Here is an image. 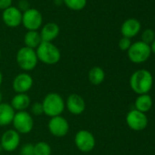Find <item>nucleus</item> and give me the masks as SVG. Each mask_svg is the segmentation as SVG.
I'll return each instance as SVG.
<instances>
[{
	"instance_id": "1",
	"label": "nucleus",
	"mask_w": 155,
	"mask_h": 155,
	"mask_svg": "<svg viewBox=\"0 0 155 155\" xmlns=\"http://www.w3.org/2000/svg\"><path fill=\"white\" fill-rule=\"evenodd\" d=\"M153 85V77L147 69L136 70L130 79L131 90L138 95L148 94Z\"/></svg>"
},
{
	"instance_id": "2",
	"label": "nucleus",
	"mask_w": 155,
	"mask_h": 155,
	"mask_svg": "<svg viewBox=\"0 0 155 155\" xmlns=\"http://www.w3.org/2000/svg\"><path fill=\"white\" fill-rule=\"evenodd\" d=\"M38 59L47 65L57 64L61 58L60 50L52 42H41L36 50Z\"/></svg>"
},
{
	"instance_id": "3",
	"label": "nucleus",
	"mask_w": 155,
	"mask_h": 155,
	"mask_svg": "<svg viewBox=\"0 0 155 155\" xmlns=\"http://www.w3.org/2000/svg\"><path fill=\"white\" fill-rule=\"evenodd\" d=\"M41 103L43 106V113L50 118L60 116L65 109L63 98L56 92L47 94Z\"/></svg>"
},
{
	"instance_id": "4",
	"label": "nucleus",
	"mask_w": 155,
	"mask_h": 155,
	"mask_svg": "<svg viewBox=\"0 0 155 155\" xmlns=\"http://www.w3.org/2000/svg\"><path fill=\"white\" fill-rule=\"evenodd\" d=\"M127 52L129 59L135 64H140L147 61L151 54L150 45L142 41L132 43Z\"/></svg>"
},
{
	"instance_id": "5",
	"label": "nucleus",
	"mask_w": 155,
	"mask_h": 155,
	"mask_svg": "<svg viewBox=\"0 0 155 155\" xmlns=\"http://www.w3.org/2000/svg\"><path fill=\"white\" fill-rule=\"evenodd\" d=\"M16 59L19 68L26 71L34 69L37 67L38 61L36 50L28 47H23L19 48L17 53Z\"/></svg>"
},
{
	"instance_id": "6",
	"label": "nucleus",
	"mask_w": 155,
	"mask_h": 155,
	"mask_svg": "<svg viewBox=\"0 0 155 155\" xmlns=\"http://www.w3.org/2000/svg\"><path fill=\"white\" fill-rule=\"evenodd\" d=\"M12 123L15 128V130L22 134L29 133L34 126V120L31 115L26 110L16 112Z\"/></svg>"
},
{
	"instance_id": "7",
	"label": "nucleus",
	"mask_w": 155,
	"mask_h": 155,
	"mask_svg": "<svg viewBox=\"0 0 155 155\" xmlns=\"http://www.w3.org/2000/svg\"><path fill=\"white\" fill-rule=\"evenodd\" d=\"M42 15L36 8H29L22 14L21 24H23L28 31H38V29L42 26Z\"/></svg>"
},
{
	"instance_id": "8",
	"label": "nucleus",
	"mask_w": 155,
	"mask_h": 155,
	"mask_svg": "<svg viewBox=\"0 0 155 155\" xmlns=\"http://www.w3.org/2000/svg\"><path fill=\"white\" fill-rule=\"evenodd\" d=\"M75 144L77 148L82 152H89L92 150L96 144V140L93 134L87 130H79L75 135Z\"/></svg>"
},
{
	"instance_id": "9",
	"label": "nucleus",
	"mask_w": 155,
	"mask_h": 155,
	"mask_svg": "<svg viewBox=\"0 0 155 155\" xmlns=\"http://www.w3.org/2000/svg\"><path fill=\"white\" fill-rule=\"evenodd\" d=\"M126 123L132 130L140 131L147 127L148 118L146 113L140 112L137 110H131L126 116Z\"/></svg>"
},
{
	"instance_id": "10",
	"label": "nucleus",
	"mask_w": 155,
	"mask_h": 155,
	"mask_svg": "<svg viewBox=\"0 0 155 155\" xmlns=\"http://www.w3.org/2000/svg\"><path fill=\"white\" fill-rule=\"evenodd\" d=\"M68 122L62 116L53 117L48 121V130L55 137H64L68 134Z\"/></svg>"
},
{
	"instance_id": "11",
	"label": "nucleus",
	"mask_w": 155,
	"mask_h": 155,
	"mask_svg": "<svg viewBox=\"0 0 155 155\" xmlns=\"http://www.w3.org/2000/svg\"><path fill=\"white\" fill-rule=\"evenodd\" d=\"M20 143L19 133L15 130H8L1 136V145L2 149L6 151L15 150Z\"/></svg>"
},
{
	"instance_id": "12",
	"label": "nucleus",
	"mask_w": 155,
	"mask_h": 155,
	"mask_svg": "<svg viewBox=\"0 0 155 155\" xmlns=\"http://www.w3.org/2000/svg\"><path fill=\"white\" fill-rule=\"evenodd\" d=\"M22 12L16 7L11 6L10 8L3 10L2 19L4 23L9 28H17L22 23Z\"/></svg>"
},
{
	"instance_id": "13",
	"label": "nucleus",
	"mask_w": 155,
	"mask_h": 155,
	"mask_svg": "<svg viewBox=\"0 0 155 155\" xmlns=\"http://www.w3.org/2000/svg\"><path fill=\"white\" fill-rule=\"evenodd\" d=\"M33 86V79L28 73H20L13 81L12 87L17 93H27Z\"/></svg>"
},
{
	"instance_id": "14",
	"label": "nucleus",
	"mask_w": 155,
	"mask_h": 155,
	"mask_svg": "<svg viewBox=\"0 0 155 155\" xmlns=\"http://www.w3.org/2000/svg\"><path fill=\"white\" fill-rule=\"evenodd\" d=\"M66 106L68 110L74 115H80L81 114L86 108L85 101L81 96L79 94H70L66 102Z\"/></svg>"
},
{
	"instance_id": "15",
	"label": "nucleus",
	"mask_w": 155,
	"mask_h": 155,
	"mask_svg": "<svg viewBox=\"0 0 155 155\" xmlns=\"http://www.w3.org/2000/svg\"><path fill=\"white\" fill-rule=\"evenodd\" d=\"M140 28H141V25L138 19L129 18V19H126L122 23L120 27V33L122 37L131 38L139 34V32L140 31Z\"/></svg>"
},
{
	"instance_id": "16",
	"label": "nucleus",
	"mask_w": 155,
	"mask_h": 155,
	"mask_svg": "<svg viewBox=\"0 0 155 155\" xmlns=\"http://www.w3.org/2000/svg\"><path fill=\"white\" fill-rule=\"evenodd\" d=\"M59 27L58 24L54 22L47 23L45 26L42 27L40 31V37L41 40L43 42H52L59 34Z\"/></svg>"
},
{
	"instance_id": "17",
	"label": "nucleus",
	"mask_w": 155,
	"mask_h": 155,
	"mask_svg": "<svg viewBox=\"0 0 155 155\" xmlns=\"http://www.w3.org/2000/svg\"><path fill=\"white\" fill-rule=\"evenodd\" d=\"M16 111L8 103H0V126H7L12 123Z\"/></svg>"
},
{
	"instance_id": "18",
	"label": "nucleus",
	"mask_w": 155,
	"mask_h": 155,
	"mask_svg": "<svg viewBox=\"0 0 155 155\" xmlns=\"http://www.w3.org/2000/svg\"><path fill=\"white\" fill-rule=\"evenodd\" d=\"M30 98L27 93H18L11 101V106L14 110L23 111L30 106Z\"/></svg>"
},
{
	"instance_id": "19",
	"label": "nucleus",
	"mask_w": 155,
	"mask_h": 155,
	"mask_svg": "<svg viewBox=\"0 0 155 155\" xmlns=\"http://www.w3.org/2000/svg\"><path fill=\"white\" fill-rule=\"evenodd\" d=\"M152 107V99L149 94L139 95L135 101V110L146 113Z\"/></svg>"
},
{
	"instance_id": "20",
	"label": "nucleus",
	"mask_w": 155,
	"mask_h": 155,
	"mask_svg": "<svg viewBox=\"0 0 155 155\" xmlns=\"http://www.w3.org/2000/svg\"><path fill=\"white\" fill-rule=\"evenodd\" d=\"M42 42L41 40V37L39 32L38 31H28L24 37V43H25V47L30 48H37L40 43Z\"/></svg>"
},
{
	"instance_id": "21",
	"label": "nucleus",
	"mask_w": 155,
	"mask_h": 155,
	"mask_svg": "<svg viewBox=\"0 0 155 155\" xmlns=\"http://www.w3.org/2000/svg\"><path fill=\"white\" fill-rule=\"evenodd\" d=\"M89 81L93 85H100L104 81L105 72L101 67H93L89 71Z\"/></svg>"
},
{
	"instance_id": "22",
	"label": "nucleus",
	"mask_w": 155,
	"mask_h": 155,
	"mask_svg": "<svg viewBox=\"0 0 155 155\" xmlns=\"http://www.w3.org/2000/svg\"><path fill=\"white\" fill-rule=\"evenodd\" d=\"M64 5L74 11H80L82 10L86 5H87V0H63Z\"/></svg>"
},
{
	"instance_id": "23",
	"label": "nucleus",
	"mask_w": 155,
	"mask_h": 155,
	"mask_svg": "<svg viewBox=\"0 0 155 155\" xmlns=\"http://www.w3.org/2000/svg\"><path fill=\"white\" fill-rule=\"evenodd\" d=\"M35 155H51V147L45 141H38L34 145Z\"/></svg>"
},
{
	"instance_id": "24",
	"label": "nucleus",
	"mask_w": 155,
	"mask_h": 155,
	"mask_svg": "<svg viewBox=\"0 0 155 155\" xmlns=\"http://www.w3.org/2000/svg\"><path fill=\"white\" fill-rule=\"evenodd\" d=\"M155 39V32L150 29V28H147L145 29L142 34H141V40L142 42L148 44V45H150Z\"/></svg>"
},
{
	"instance_id": "25",
	"label": "nucleus",
	"mask_w": 155,
	"mask_h": 155,
	"mask_svg": "<svg viewBox=\"0 0 155 155\" xmlns=\"http://www.w3.org/2000/svg\"><path fill=\"white\" fill-rule=\"evenodd\" d=\"M131 44L132 43L130 41V38L122 37L120 39V41H119V48L122 51H128V49L130 48V47L131 46Z\"/></svg>"
},
{
	"instance_id": "26",
	"label": "nucleus",
	"mask_w": 155,
	"mask_h": 155,
	"mask_svg": "<svg viewBox=\"0 0 155 155\" xmlns=\"http://www.w3.org/2000/svg\"><path fill=\"white\" fill-rule=\"evenodd\" d=\"M20 155H35L34 154V145L31 143L24 144L20 150Z\"/></svg>"
},
{
	"instance_id": "27",
	"label": "nucleus",
	"mask_w": 155,
	"mask_h": 155,
	"mask_svg": "<svg viewBox=\"0 0 155 155\" xmlns=\"http://www.w3.org/2000/svg\"><path fill=\"white\" fill-rule=\"evenodd\" d=\"M31 110L35 115H40L43 113V106L41 102H36L32 105Z\"/></svg>"
},
{
	"instance_id": "28",
	"label": "nucleus",
	"mask_w": 155,
	"mask_h": 155,
	"mask_svg": "<svg viewBox=\"0 0 155 155\" xmlns=\"http://www.w3.org/2000/svg\"><path fill=\"white\" fill-rule=\"evenodd\" d=\"M22 13L25 12L26 10L29 9V3L28 2V0H20L18 3V8Z\"/></svg>"
},
{
	"instance_id": "29",
	"label": "nucleus",
	"mask_w": 155,
	"mask_h": 155,
	"mask_svg": "<svg viewBox=\"0 0 155 155\" xmlns=\"http://www.w3.org/2000/svg\"><path fill=\"white\" fill-rule=\"evenodd\" d=\"M13 0H0V9L5 10L12 6Z\"/></svg>"
},
{
	"instance_id": "30",
	"label": "nucleus",
	"mask_w": 155,
	"mask_h": 155,
	"mask_svg": "<svg viewBox=\"0 0 155 155\" xmlns=\"http://www.w3.org/2000/svg\"><path fill=\"white\" fill-rule=\"evenodd\" d=\"M150 50H151V52H152L153 54H155V39H154V41L150 45Z\"/></svg>"
},
{
	"instance_id": "31",
	"label": "nucleus",
	"mask_w": 155,
	"mask_h": 155,
	"mask_svg": "<svg viewBox=\"0 0 155 155\" xmlns=\"http://www.w3.org/2000/svg\"><path fill=\"white\" fill-rule=\"evenodd\" d=\"M2 81H3V75H2L1 71H0V86L2 84Z\"/></svg>"
},
{
	"instance_id": "32",
	"label": "nucleus",
	"mask_w": 155,
	"mask_h": 155,
	"mask_svg": "<svg viewBox=\"0 0 155 155\" xmlns=\"http://www.w3.org/2000/svg\"><path fill=\"white\" fill-rule=\"evenodd\" d=\"M1 101H2V93L0 92V103H1Z\"/></svg>"
},
{
	"instance_id": "33",
	"label": "nucleus",
	"mask_w": 155,
	"mask_h": 155,
	"mask_svg": "<svg viewBox=\"0 0 155 155\" xmlns=\"http://www.w3.org/2000/svg\"><path fill=\"white\" fill-rule=\"evenodd\" d=\"M2 150H3V149H2V147H1V145H0V151H1Z\"/></svg>"
},
{
	"instance_id": "34",
	"label": "nucleus",
	"mask_w": 155,
	"mask_h": 155,
	"mask_svg": "<svg viewBox=\"0 0 155 155\" xmlns=\"http://www.w3.org/2000/svg\"><path fill=\"white\" fill-rule=\"evenodd\" d=\"M0 58H1V48H0Z\"/></svg>"
},
{
	"instance_id": "35",
	"label": "nucleus",
	"mask_w": 155,
	"mask_h": 155,
	"mask_svg": "<svg viewBox=\"0 0 155 155\" xmlns=\"http://www.w3.org/2000/svg\"><path fill=\"white\" fill-rule=\"evenodd\" d=\"M55 1H56V0H55Z\"/></svg>"
}]
</instances>
